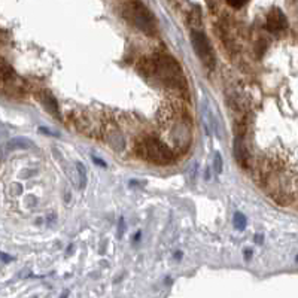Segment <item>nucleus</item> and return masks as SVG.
<instances>
[{
    "instance_id": "1",
    "label": "nucleus",
    "mask_w": 298,
    "mask_h": 298,
    "mask_svg": "<svg viewBox=\"0 0 298 298\" xmlns=\"http://www.w3.org/2000/svg\"><path fill=\"white\" fill-rule=\"evenodd\" d=\"M155 63V73L157 78L161 81V84L164 87H167L169 90L173 91H182L187 87L185 78H184V72L179 66V63L166 54H160L154 58Z\"/></svg>"
},
{
    "instance_id": "2",
    "label": "nucleus",
    "mask_w": 298,
    "mask_h": 298,
    "mask_svg": "<svg viewBox=\"0 0 298 298\" xmlns=\"http://www.w3.org/2000/svg\"><path fill=\"white\" fill-rule=\"evenodd\" d=\"M136 152L140 158L158 166H167L173 161L175 152L164 142L157 137H145L137 143Z\"/></svg>"
},
{
    "instance_id": "3",
    "label": "nucleus",
    "mask_w": 298,
    "mask_h": 298,
    "mask_svg": "<svg viewBox=\"0 0 298 298\" xmlns=\"http://www.w3.org/2000/svg\"><path fill=\"white\" fill-rule=\"evenodd\" d=\"M131 14L133 21L139 30H142L148 36H155L157 35V21L152 12L146 6H143L140 2H133L131 5Z\"/></svg>"
},
{
    "instance_id": "4",
    "label": "nucleus",
    "mask_w": 298,
    "mask_h": 298,
    "mask_svg": "<svg viewBox=\"0 0 298 298\" xmlns=\"http://www.w3.org/2000/svg\"><path fill=\"white\" fill-rule=\"evenodd\" d=\"M193 47L196 54L199 55V58L203 61V64L209 69L215 67V54L213 50L207 41V38L204 36V33H201L200 30H193Z\"/></svg>"
},
{
    "instance_id": "5",
    "label": "nucleus",
    "mask_w": 298,
    "mask_h": 298,
    "mask_svg": "<svg viewBox=\"0 0 298 298\" xmlns=\"http://www.w3.org/2000/svg\"><path fill=\"white\" fill-rule=\"evenodd\" d=\"M288 27V20L285 17V14L279 9V8H273L268 14H267V20H265V29L270 33H280Z\"/></svg>"
},
{
    "instance_id": "6",
    "label": "nucleus",
    "mask_w": 298,
    "mask_h": 298,
    "mask_svg": "<svg viewBox=\"0 0 298 298\" xmlns=\"http://www.w3.org/2000/svg\"><path fill=\"white\" fill-rule=\"evenodd\" d=\"M234 157L237 160V163L243 167H248V163L250 160L249 152L246 151V146L242 140V137H236L234 139Z\"/></svg>"
},
{
    "instance_id": "7",
    "label": "nucleus",
    "mask_w": 298,
    "mask_h": 298,
    "mask_svg": "<svg viewBox=\"0 0 298 298\" xmlns=\"http://www.w3.org/2000/svg\"><path fill=\"white\" fill-rule=\"evenodd\" d=\"M41 100L44 103V106L55 116H60V112H58V104H57V100L54 99V96L50 93V91H42L41 93Z\"/></svg>"
},
{
    "instance_id": "8",
    "label": "nucleus",
    "mask_w": 298,
    "mask_h": 298,
    "mask_svg": "<svg viewBox=\"0 0 298 298\" xmlns=\"http://www.w3.org/2000/svg\"><path fill=\"white\" fill-rule=\"evenodd\" d=\"M201 23H203V15H201V9L199 6H194L190 14H188V24L194 29V30H199L201 27Z\"/></svg>"
},
{
    "instance_id": "9",
    "label": "nucleus",
    "mask_w": 298,
    "mask_h": 298,
    "mask_svg": "<svg viewBox=\"0 0 298 298\" xmlns=\"http://www.w3.org/2000/svg\"><path fill=\"white\" fill-rule=\"evenodd\" d=\"M32 145H33V142L29 140V139H24V137H17V139H12V140L8 142V146L12 148V149H17V148L26 149V148H30Z\"/></svg>"
},
{
    "instance_id": "10",
    "label": "nucleus",
    "mask_w": 298,
    "mask_h": 298,
    "mask_svg": "<svg viewBox=\"0 0 298 298\" xmlns=\"http://www.w3.org/2000/svg\"><path fill=\"white\" fill-rule=\"evenodd\" d=\"M233 224H234V227H236L237 230H245V228H246V224H248L246 216H245L243 213H236V215H234V219H233Z\"/></svg>"
},
{
    "instance_id": "11",
    "label": "nucleus",
    "mask_w": 298,
    "mask_h": 298,
    "mask_svg": "<svg viewBox=\"0 0 298 298\" xmlns=\"http://www.w3.org/2000/svg\"><path fill=\"white\" fill-rule=\"evenodd\" d=\"M76 167H78L76 170H78V173H79V181H81L79 187H81V190H84L85 185H87V173H85V167H84L82 163H76Z\"/></svg>"
},
{
    "instance_id": "12",
    "label": "nucleus",
    "mask_w": 298,
    "mask_h": 298,
    "mask_svg": "<svg viewBox=\"0 0 298 298\" xmlns=\"http://www.w3.org/2000/svg\"><path fill=\"white\" fill-rule=\"evenodd\" d=\"M248 2H249V0H227V3H228L231 8H234V9L243 8Z\"/></svg>"
},
{
    "instance_id": "13",
    "label": "nucleus",
    "mask_w": 298,
    "mask_h": 298,
    "mask_svg": "<svg viewBox=\"0 0 298 298\" xmlns=\"http://www.w3.org/2000/svg\"><path fill=\"white\" fill-rule=\"evenodd\" d=\"M215 170H216V173L222 172V157H221V154L215 155Z\"/></svg>"
},
{
    "instance_id": "14",
    "label": "nucleus",
    "mask_w": 298,
    "mask_h": 298,
    "mask_svg": "<svg viewBox=\"0 0 298 298\" xmlns=\"http://www.w3.org/2000/svg\"><path fill=\"white\" fill-rule=\"evenodd\" d=\"M0 259H3L5 262H9V261H12V256H9V255H6V253H2V252H0Z\"/></svg>"
},
{
    "instance_id": "15",
    "label": "nucleus",
    "mask_w": 298,
    "mask_h": 298,
    "mask_svg": "<svg viewBox=\"0 0 298 298\" xmlns=\"http://www.w3.org/2000/svg\"><path fill=\"white\" fill-rule=\"evenodd\" d=\"M93 160H94V163H97V164H100V166L106 167V163H104V161H101V160H99V158H96V157H93Z\"/></svg>"
}]
</instances>
